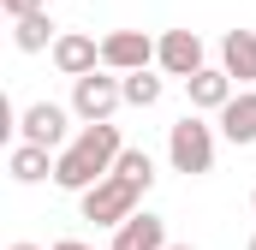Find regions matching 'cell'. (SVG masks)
Segmentation results:
<instances>
[{"label": "cell", "mask_w": 256, "mask_h": 250, "mask_svg": "<svg viewBox=\"0 0 256 250\" xmlns=\"http://www.w3.org/2000/svg\"><path fill=\"white\" fill-rule=\"evenodd\" d=\"M120 155H126L120 125H84V131L66 143L60 155H54V185L84 196V190H96L114 167H120Z\"/></svg>", "instance_id": "1"}, {"label": "cell", "mask_w": 256, "mask_h": 250, "mask_svg": "<svg viewBox=\"0 0 256 250\" xmlns=\"http://www.w3.org/2000/svg\"><path fill=\"white\" fill-rule=\"evenodd\" d=\"M137 202H143V190L131 185V179H120V173H108L96 190H84V196H78V214H84V220H96V226H114V232H120L131 214H137Z\"/></svg>", "instance_id": "2"}, {"label": "cell", "mask_w": 256, "mask_h": 250, "mask_svg": "<svg viewBox=\"0 0 256 250\" xmlns=\"http://www.w3.org/2000/svg\"><path fill=\"white\" fill-rule=\"evenodd\" d=\"M167 161H173V173H208L214 167V125H202L196 114H185L179 125H167Z\"/></svg>", "instance_id": "3"}, {"label": "cell", "mask_w": 256, "mask_h": 250, "mask_svg": "<svg viewBox=\"0 0 256 250\" xmlns=\"http://www.w3.org/2000/svg\"><path fill=\"white\" fill-rule=\"evenodd\" d=\"M120 108H126V84H120L114 72H90V78L72 84V114L84 125H114Z\"/></svg>", "instance_id": "4"}, {"label": "cell", "mask_w": 256, "mask_h": 250, "mask_svg": "<svg viewBox=\"0 0 256 250\" xmlns=\"http://www.w3.org/2000/svg\"><path fill=\"white\" fill-rule=\"evenodd\" d=\"M72 108H60V102H30L24 108V120H18V143H36V149H66L72 143Z\"/></svg>", "instance_id": "5"}, {"label": "cell", "mask_w": 256, "mask_h": 250, "mask_svg": "<svg viewBox=\"0 0 256 250\" xmlns=\"http://www.w3.org/2000/svg\"><path fill=\"white\" fill-rule=\"evenodd\" d=\"M149 66H155V42H149L143 30H114V36H102V72L131 78V72H149Z\"/></svg>", "instance_id": "6"}, {"label": "cell", "mask_w": 256, "mask_h": 250, "mask_svg": "<svg viewBox=\"0 0 256 250\" xmlns=\"http://www.w3.org/2000/svg\"><path fill=\"white\" fill-rule=\"evenodd\" d=\"M155 66H161L167 78H185V84H191L196 72L208 66L202 36H196V30H167V36H155Z\"/></svg>", "instance_id": "7"}, {"label": "cell", "mask_w": 256, "mask_h": 250, "mask_svg": "<svg viewBox=\"0 0 256 250\" xmlns=\"http://www.w3.org/2000/svg\"><path fill=\"white\" fill-rule=\"evenodd\" d=\"M48 60H54L60 78L78 84V78L102 72V42H96V36H84V30H60V42H54V54H48Z\"/></svg>", "instance_id": "8"}, {"label": "cell", "mask_w": 256, "mask_h": 250, "mask_svg": "<svg viewBox=\"0 0 256 250\" xmlns=\"http://www.w3.org/2000/svg\"><path fill=\"white\" fill-rule=\"evenodd\" d=\"M185 96H191V108H196V114H226V102H232L238 90H232V78H226L220 66H202L191 84H185Z\"/></svg>", "instance_id": "9"}, {"label": "cell", "mask_w": 256, "mask_h": 250, "mask_svg": "<svg viewBox=\"0 0 256 250\" xmlns=\"http://www.w3.org/2000/svg\"><path fill=\"white\" fill-rule=\"evenodd\" d=\"M220 72L232 84H256V30H226L220 36Z\"/></svg>", "instance_id": "10"}, {"label": "cell", "mask_w": 256, "mask_h": 250, "mask_svg": "<svg viewBox=\"0 0 256 250\" xmlns=\"http://www.w3.org/2000/svg\"><path fill=\"white\" fill-rule=\"evenodd\" d=\"M108 250H167V220L149 214V208H137L126 226L114 232V244H108Z\"/></svg>", "instance_id": "11"}, {"label": "cell", "mask_w": 256, "mask_h": 250, "mask_svg": "<svg viewBox=\"0 0 256 250\" xmlns=\"http://www.w3.org/2000/svg\"><path fill=\"white\" fill-rule=\"evenodd\" d=\"M220 137H226L232 149L256 143V90H244V96L226 102V114H220Z\"/></svg>", "instance_id": "12"}, {"label": "cell", "mask_w": 256, "mask_h": 250, "mask_svg": "<svg viewBox=\"0 0 256 250\" xmlns=\"http://www.w3.org/2000/svg\"><path fill=\"white\" fill-rule=\"evenodd\" d=\"M54 42H60V24H54L48 12H30V18L12 24V48H18V54H42V48L54 54Z\"/></svg>", "instance_id": "13"}, {"label": "cell", "mask_w": 256, "mask_h": 250, "mask_svg": "<svg viewBox=\"0 0 256 250\" xmlns=\"http://www.w3.org/2000/svg\"><path fill=\"white\" fill-rule=\"evenodd\" d=\"M6 173H12L18 185H42V179H54V155H48V149H36V143H12Z\"/></svg>", "instance_id": "14"}, {"label": "cell", "mask_w": 256, "mask_h": 250, "mask_svg": "<svg viewBox=\"0 0 256 250\" xmlns=\"http://www.w3.org/2000/svg\"><path fill=\"white\" fill-rule=\"evenodd\" d=\"M120 84H126V108H155V102H161V78H155V72H131Z\"/></svg>", "instance_id": "15"}, {"label": "cell", "mask_w": 256, "mask_h": 250, "mask_svg": "<svg viewBox=\"0 0 256 250\" xmlns=\"http://www.w3.org/2000/svg\"><path fill=\"white\" fill-rule=\"evenodd\" d=\"M114 173H120V179H131L137 190H149V185H155V161H149V149H126Z\"/></svg>", "instance_id": "16"}, {"label": "cell", "mask_w": 256, "mask_h": 250, "mask_svg": "<svg viewBox=\"0 0 256 250\" xmlns=\"http://www.w3.org/2000/svg\"><path fill=\"white\" fill-rule=\"evenodd\" d=\"M0 12L18 24V18H30V12H42V0H0Z\"/></svg>", "instance_id": "17"}, {"label": "cell", "mask_w": 256, "mask_h": 250, "mask_svg": "<svg viewBox=\"0 0 256 250\" xmlns=\"http://www.w3.org/2000/svg\"><path fill=\"white\" fill-rule=\"evenodd\" d=\"M48 250H96V244H84V238H60V244H48Z\"/></svg>", "instance_id": "18"}, {"label": "cell", "mask_w": 256, "mask_h": 250, "mask_svg": "<svg viewBox=\"0 0 256 250\" xmlns=\"http://www.w3.org/2000/svg\"><path fill=\"white\" fill-rule=\"evenodd\" d=\"M6 250H42V244H30V238H18V244H6Z\"/></svg>", "instance_id": "19"}, {"label": "cell", "mask_w": 256, "mask_h": 250, "mask_svg": "<svg viewBox=\"0 0 256 250\" xmlns=\"http://www.w3.org/2000/svg\"><path fill=\"white\" fill-rule=\"evenodd\" d=\"M167 250H196V244H167Z\"/></svg>", "instance_id": "20"}, {"label": "cell", "mask_w": 256, "mask_h": 250, "mask_svg": "<svg viewBox=\"0 0 256 250\" xmlns=\"http://www.w3.org/2000/svg\"><path fill=\"white\" fill-rule=\"evenodd\" d=\"M244 250H256V232H250V244H244Z\"/></svg>", "instance_id": "21"}, {"label": "cell", "mask_w": 256, "mask_h": 250, "mask_svg": "<svg viewBox=\"0 0 256 250\" xmlns=\"http://www.w3.org/2000/svg\"><path fill=\"white\" fill-rule=\"evenodd\" d=\"M250 208H256V190H250Z\"/></svg>", "instance_id": "22"}]
</instances>
